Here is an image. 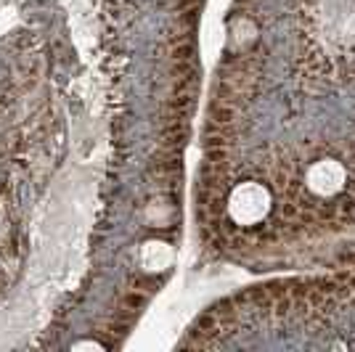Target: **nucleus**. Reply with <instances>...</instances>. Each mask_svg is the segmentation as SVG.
Listing matches in <instances>:
<instances>
[{
	"label": "nucleus",
	"instance_id": "nucleus-1",
	"mask_svg": "<svg viewBox=\"0 0 355 352\" xmlns=\"http://www.w3.org/2000/svg\"><path fill=\"white\" fill-rule=\"evenodd\" d=\"M273 206V196L263 183L244 180L228 196V215L236 225H257L268 218Z\"/></svg>",
	"mask_w": 355,
	"mask_h": 352
},
{
	"label": "nucleus",
	"instance_id": "nucleus-2",
	"mask_svg": "<svg viewBox=\"0 0 355 352\" xmlns=\"http://www.w3.org/2000/svg\"><path fill=\"white\" fill-rule=\"evenodd\" d=\"M305 183L315 196H337L347 183V170L337 159H321L313 161L308 167Z\"/></svg>",
	"mask_w": 355,
	"mask_h": 352
},
{
	"label": "nucleus",
	"instance_id": "nucleus-3",
	"mask_svg": "<svg viewBox=\"0 0 355 352\" xmlns=\"http://www.w3.org/2000/svg\"><path fill=\"white\" fill-rule=\"evenodd\" d=\"M173 260V249L164 241H146L141 249V263L146 270H162Z\"/></svg>",
	"mask_w": 355,
	"mask_h": 352
},
{
	"label": "nucleus",
	"instance_id": "nucleus-4",
	"mask_svg": "<svg viewBox=\"0 0 355 352\" xmlns=\"http://www.w3.org/2000/svg\"><path fill=\"white\" fill-rule=\"evenodd\" d=\"M74 350H104L98 342H80V344H74Z\"/></svg>",
	"mask_w": 355,
	"mask_h": 352
}]
</instances>
